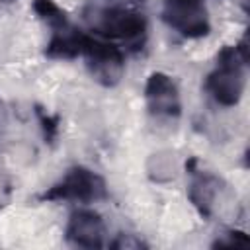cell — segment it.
Returning <instances> with one entry per match:
<instances>
[{
  "label": "cell",
  "mask_w": 250,
  "mask_h": 250,
  "mask_svg": "<svg viewBox=\"0 0 250 250\" xmlns=\"http://www.w3.org/2000/svg\"><path fill=\"white\" fill-rule=\"evenodd\" d=\"M82 20L96 37L121 41L127 49L139 51L146 41V16L121 0H88L82 8Z\"/></svg>",
  "instance_id": "cell-1"
},
{
  "label": "cell",
  "mask_w": 250,
  "mask_h": 250,
  "mask_svg": "<svg viewBox=\"0 0 250 250\" xmlns=\"http://www.w3.org/2000/svg\"><path fill=\"white\" fill-rule=\"evenodd\" d=\"M246 37L238 45H225L217 53V62L205 78V90L223 107H234L246 90L248 76Z\"/></svg>",
  "instance_id": "cell-2"
},
{
  "label": "cell",
  "mask_w": 250,
  "mask_h": 250,
  "mask_svg": "<svg viewBox=\"0 0 250 250\" xmlns=\"http://www.w3.org/2000/svg\"><path fill=\"white\" fill-rule=\"evenodd\" d=\"M33 10L51 31L45 47V55L49 59H64V61L80 57L86 31L76 27L68 20L66 12L55 0H33Z\"/></svg>",
  "instance_id": "cell-3"
},
{
  "label": "cell",
  "mask_w": 250,
  "mask_h": 250,
  "mask_svg": "<svg viewBox=\"0 0 250 250\" xmlns=\"http://www.w3.org/2000/svg\"><path fill=\"white\" fill-rule=\"evenodd\" d=\"M107 184L105 180L86 168V166H72L64 172V176L53 184L49 189L41 193L39 199L43 201H74V203H96L107 199Z\"/></svg>",
  "instance_id": "cell-4"
},
{
  "label": "cell",
  "mask_w": 250,
  "mask_h": 250,
  "mask_svg": "<svg viewBox=\"0 0 250 250\" xmlns=\"http://www.w3.org/2000/svg\"><path fill=\"white\" fill-rule=\"evenodd\" d=\"M80 57L86 59V68L98 84L113 88L123 78L125 55L115 43L86 33Z\"/></svg>",
  "instance_id": "cell-5"
},
{
  "label": "cell",
  "mask_w": 250,
  "mask_h": 250,
  "mask_svg": "<svg viewBox=\"0 0 250 250\" xmlns=\"http://www.w3.org/2000/svg\"><path fill=\"white\" fill-rule=\"evenodd\" d=\"M162 21L186 39H201L211 31L209 12L203 0H164Z\"/></svg>",
  "instance_id": "cell-6"
},
{
  "label": "cell",
  "mask_w": 250,
  "mask_h": 250,
  "mask_svg": "<svg viewBox=\"0 0 250 250\" xmlns=\"http://www.w3.org/2000/svg\"><path fill=\"white\" fill-rule=\"evenodd\" d=\"M145 104L156 119H176L182 115L178 84L166 72H152L145 84Z\"/></svg>",
  "instance_id": "cell-7"
},
{
  "label": "cell",
  "mask_w": 250,
  "mask_h": 250,
  "mask_svg": "<svg viewBox=\"0 0 250 250\" xmlns=\"http://www.w3.org/2000/svg\"><path fill=\"white\" fill-rule=\"evenodd\" d=\"M105 234H107V229L102 215L92 209L72 211L64 227L66 242L78 248H104Z\"/></svg>",
  "instance_id": "cell-8"
},
{
  "label": "cell",
  "mask_w": 250,
  "mask_h": 250,
  "mask_svg": "<svg viewBox=\"0 0 250 250\" xmlns=\"http://www.w3.org/2000/svg\"><path fill=\"white\" fill-rule=\"evenodd\" d=\"M189 174H191V184L188 188V197L193 203V207L199 211V215L209 219L217 209V201L223 199L225 193L223 180L209 172H199V170H191Z\"/></svg>",
  "instance_id": "cell-9"
},
{
  "label": "cell",
  "mask_w": 250,
  "mask_h": 250,
  "mask_svg": "<svg viewBox=\"0 0 250 250\" xmlns=\"http://www.w3.org/2000/svg\"><path fill=\"white\" fill-rule=\"evenodd\" d=\"M35 113H37V119L41 123V131H43L45 143H53L57 139V135H59V117L49 115L43 107H37Z\"/></svg>",
  "instance_id": "cell-10"
},
{
  "label": "cell",
  "mask_w": 250,
  "mask_h": 250,
  "mask_svg": "<svg viewBox=\"0 0 250 250\" xmlns=\"http://www.w3.org/2000/svg\"><path fill=\"white\" fill-rule=\"evenodd\" d=\"M12 180H10V176L4 172V170H0V207L2 205H6L8 201H10V195H12Z\"/></svg>",
  "instance_id": "cell-11"
},
{
  "label": "cell",
  "mask_w": 250,
  "mask_h": 250,
  "mask_svg": "<svg viewBox=\"0 0 250 250\" xmlns=\"http://www.w3.org/2000/svg\"><path fill=\"white\" fill-rule=\"evenodd\" d=\"M109 246H111V248H141V246H145V244H143L141 240H135L133 234H127V236L119 234V238L113 240Z\"/></svg>",
  "instance_id": "cell-12"
}]
</instances>
